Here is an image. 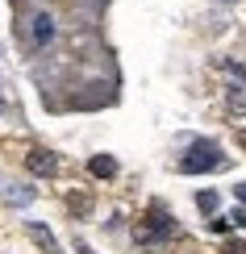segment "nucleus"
<instances>
[{
	"label": "nucleus",
	"mask_w": 246,
	"mask_h": 254,
	"mask_svg": "<svg viewBox=\"0 0 246 254\" xmlns=\"http://www.w3.org/2000/svg\"><path fill=\"white\" fill-rule=\"evenodd\" d=\"M171 234H175V217H167V208L155 204L151 208V225H146L142 238H171Z\"/></svg>",
	"instance_id": "20e7f679"
},
{
	"label": "nucleus",
	"mask_w": 246,
	"mask_h": 254,
	"mask_svg": "<svg viewBox=\"0 0 246 254\" xmlns=\"http://www.w3.org/2000/svg\"><path fill=\"white\" fill-rule=\"evenodd\" d=\"M196 204L205 208V213H213V208H217V192H200V196H196Z\"/></svg>",
	"instance_id": "1a4fd4ad"
},
{
	"label": "nucleus",
	"mask_w": 246,
	"mask_h": 254,
	"mask_svg": "<svg viewBox=\"0 0 246 254\" xmlns=\"http://www.w3.org/2000/svg\"><path fill=\"white\" fill-rule=\"evenodd\" d=\"M0 113H4V92H0Z\"/></svg>",
	"instance_id": "ddd939ff"
},
{
	"label": "nucleus",
	"mask_w": 246,
	"mask_h": 254,
	"mask_svg": "<svg viewBox=\"0 0 246 254\" xmlns=\"http://www.w3.org/2000/svg\"><path fill=\"white\" fill-rule=\"evenodd\" d=\"M221 254H246V242H226V250Z\"/></svg>",
	"instance_id": "9d476101"
},
{
	"label": "nucleus",
	"mask_w": 246,
	"mask_h": 254,
	"mask_svg": "<svg viewBox=\"0 0 246 254\" xmlns=\"http://www.w3.org/2000/svg\"><path fill=\"white\" fill-rule=\"evenodd\" d=\"M25 229H29V238H34V242H38V246L46 250V254H63V250H59V242H55V234H50V229L42 225V221H29Z\"/></svg>",
	"instance_id": "423d86ee"
},
{
	"label": "nucleus",
	"mask_w": 246,
	"mask_h": 254,
	"mask_svg": "<svg viewBox=\"0 0 246 254\" xmlns=\"http://www.w3.org/2000/svg\"><path fill=\"white\" fill-rule=\"evenodd\" d=\"M226 221H230V225H246V213H238V208H234V213H230Z\"/></svg>",
	"instance_id": "9b49d317"
},
{
	"label": "nucleus",
	"mask_w": 246,
	"mask_h": 254,
	"mask_svg": "<svg viewBox=\"0 0 246 254\" xmlns=\"http://www.w3.org/2000/svg\"><path fill=\"white\" fill-rule=\"evenodd\" d=\"M67 208H71L76 217H88V213H92V200H88V196H67Z\"/></svg>",
	"instance_id": "6e6552de"
},
{
	"label": "nucleus",
	"mask_w": 246,
	"mask_h": 254,
	"mask_svg": "<svg viewBox=\"0 0 246 254\" xmlns=\"http://www.w3.org/2000/svg\"><path fill=\"white\" fill-rule=\"evenodd\" d=\"M38 196V188H29V184H4L0 188V200H4V204H29V200Z\"/></svg>",
	"instance_id": "39448f33"
},
{
	"label": "nucleus",
	"mask_w": 246,
	"mask_h": 254,
	"mask_svg": "<svg viewBox=\"0 0 246 254\" xmlns=\"http://www.w3.org/2000/svg\"><path fill=\"white\" fill-rule=\"evenodd\" d=\"M25 167H29V175L50 179V175H59V154H50V150H29V154H25Z\"/></svg>",
	"instance_id": "7ed1b4c3"
},
{
	"label": "nucleus",
	"mask_w": 246,
	"mask_h": 254,
	"mask_svg": "<svg viewBox=\"0 0 246 254\" xmlns=\"http://www.w3.org/2000/svg\"><path fill=\"white\" fill-rule=\"evenodd\" d=\"M88 167H92L96 179H113V175H117V158H109V154H96Z\"/></svg>",
	"instance_id": "0eeeda50"
},
{
	"label": "nucleus",
	"mask_w": 246,
	"mask_h": 254,
	"mask_svg": "<svg viewBox=\"0 0 246 254\" xmlns=\"http://www.w3.org/2000/svg\"><path fill=\"white\" fill-rule=\"evenodd\" d=\"M226 167V154H221V146L213 142V137H200V142L188 146V154L179 158V171L184 175H200V171H221Z\"/></svg>",
	"instance_id": "f257e3e1"
},
{
	"label": "nucleus",
	"mask_w": 246,
	"mask_h": 254,
	"mask_svg": "<svg viewBox=\"0 0 246 254\" xmlns=\"http://www.w3.org/2000/svg\"><path fill=\"white\" fill-rule=\"evenodd\" d=\"M25 34H29L34 46H50V42H55V17L50 13H34L29 25H25Z\"/></svg>",
	"instance_id": "f03ea898"
},
{
	"label": "nucleus",
	"mask_w": 246,
	"mask_h": 254,
	"mask_svg": "<svg viewBox=\"0 0 246 254\" xmlns=\"http://www.w3.org/2000/svg\"><path fill=\"white\" fill-rule=\"evenodd\" d=\"M234 196H238L242 204H246V184H238V188H234Z\"/></svg>",
	"instance_id": "f8f14e48"
}]
</instances>
